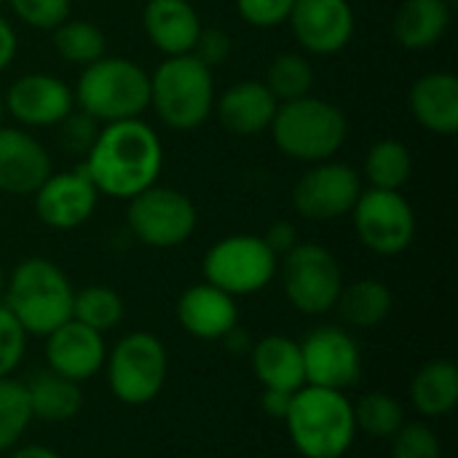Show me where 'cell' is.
Returning <instances> with one entry per match:
<instances>
[{
  "mask_svg": "<svg viewBox=\"0 0 458 458\" xmlns=\"http://www.w3.org/2000/svg\"><path fill=\"white\" fill-rule=\"evenodd\" d=\"M81 166L99 196L129 201L158 182L164 145L142 118L105 123Z\"/></svg>",
  "mask_w": 458,
  "mask_h": 458,
  "instance_id": "1",
  "label": "cell"
},
{
  "mask_svg": "<svg viewBox=\"0 0 458 458\" xmlns=\"http://www.w3.org/2000/svg\"><path fill=\"white\" fill-rule=\"evenodd\" d=\"M284 427L303 458H344L357 440L354 405L346 392L309 384L293 394Z\"/></svg>",
  "mask_w": 458,
  "mask_h": 458,
  "instance_id": "2",
  "label": "cell"
},
{
  "mask_svg": "<svg viewBox=\"0 0 458 458\" xmlns=\"http://www.w3.org/2000/svg\"><path fill=\"white\" fill-rule=\"evenodd\" d=\"M3 298V306L13 314L21 330L35 338H46L72 319L75 290L67 274L46 258L21 260L5 279Z\"/></svg>",
  "mask_w": 458,
  "mask_h": 458,
  "instance_id": "3",
  "label": "cell"
},
{
  "mask_svg": "<svg viewBox=\"0 0 458 458\" xmlns=\"http://www.w3.org/2000/svg\"><path fill=\"white\" fill-rule=\"evenodd\" d=\"M271 137L279 153L301 164H319L335 158L349 137L346 113L314 94L282 102L271 121Z\"/></svg>",
  "mask_w": 458,
  "mask_h": 458,
  "instance_id": "4",
  "label": "cell"
},
{
  "mask_svg": "<svg viewBox=\"0 0 458 458\" xmlns=\"http://www.w3.org/2000/svg\"><path fill=\"white\" fill-rule=\"evenodd\" d=\"M75 105L97 123L140 118L150 107V75L126 56H99L75 83Z\"/></svg>",
  "mask_w": 458,
  "mask_h": 458,
  "instance_id": "5",
  "label": "cell"
},
{
  "mask_svg": "<svg viewBox=\"0 0 458 458\" xmlns=\"http://www.w3.org/2000/svg\"><path fill=\"white\" fill-rule=\"evenodd\" d=\"M215 75L193 54L166 56L150 75V107L172 131L199 129L215 110Z\"/></svg>",
  "mask_w": 458,
  "mask_h": 458,
  "instance_id": "6",
  "label": "cell"
},
{
  "mask_svg": "<svg viewBox=\"0 0 458 458\" xmlns=\"http://www.w3.org/2000/svg\"><path fill=\"white\" fill-rule=\"evenodd\" d=\"M102 370L118 403L142 408L164 392L169 376V354L161 338L148 330H137L107 349Z\"/></svg>",
  "mask_w": 458,
  "mask_h": 458,
  "instance_id": "7",
  "label": "cell"
},
{
  "mask_svg": "<svg viewBox=\"0 0 458 458\" xmlns=\"http://www.w3.org/2000/svg\"><path fill=\"white\" fill-rule=\"evenodd\" d=\"M276 276L282 279L290 306L306 317L333 311L346 284L338 258L317 242H298L287 255H282Z\"/></svg>",
  "mask_w": 458,
  "mask_h": 458,
  "instance_id": "8",
  "label": "cell"
},
{
  "mask_svg": "<svg viewBox=\"0 0 458 458\" xmlns=\"http://www.w3.org/2000/svg\"><path fill=\"white\" fill-rule=\"evenodd\" d=\"M204 282L242 298L266 290L276 279L279 258L258 233H233L215 242L204 255Z\"/></svg>",
  "mask_w": 458,
  "mask_h": 458,
  "instance_id": "9",
  "label": "cell"
},
{
  "mask_svg": "<svg viewBox=\"0 0 458 458\" xmlns=\"http://www.w3.org/2000/svg\"><path fill=\"white\" fill-rule=\"evenodd\" d=\"M199 223L196 204L177 188L150 185L148 191L129 199L126 225L137 242L153 250H172L185 244Z\"/></svg>",
  "mask_w": 458,
  "mask_h": 458,
  "instance_id": "10",
  "label": "cell"
},
{
  "mask_svg": "<svg viewBox=\"0 0 458 458\" xmlns=\"http://www.w3.org/2000/svg\"><path fill=\"white\" fill-rule=\"evenodd\" d=\"M352 217L360 242L381 258L403 255L413 244L419 228L416 212L400 191H362L352 209Z\"/></svg>",
  "mask_w": 458,
  "mask_h": 458,
  "instance_id": "11",
  "label": "cell"
},
{
  "mask_svg": "<svg viewBox=\"0 0 458 458\" xmlns=\"http://www.w3.org/2000/svg\"><path fill=\"white\" fill-rule=\"evenodd\" d=\"M362 191L360 172L330 158L311 164V169L298 177L293 188V207L303 220L330 223L352 215Z\"/></svg>",
  "mask_w": 458,
  "mask_h": 458,
  "instance_id": "12",
  "label": "cell"
},
{
  "mask_svg": "<svg viewBox=\"0 0 458 458\" xmlns=\"http://www.w3.org/2000/svg\"><path fill=\"white\" fill-rule=\"evenodd\" d=\"M298 344L309 386L346 392L362 381V352L349 330L335 325H319Z\"/></svg>",
  "mask_w": 458,
  "mask_h": 458,
  "instance_id": "13",
  "label": "cell"
},
{
  "mask_svg": "<svg viewBox=\"0 0 458 458\" xmlns=\"http://www.w3.org/2000/svg\"><path fill=\"white\" fill-rule=\"evenodd\" d=\"M5 113L24 129L59 126L75 107L72 89L51 72H27L3 94Z\"/></svg>",
  "mask_w": 458,
  "mask_h": 458,
  "instance_id": "14",
  "label": "cell"
},
{
  "mask_svg": "<svg viewBox=\"0 0 458 458\" xmlns=\"http://www.w3.org/2000/svg\"><path fill=\"white\" fill-rule=\"evenodd\" d=\"M287 21L298 46L314 56L344 51L357 30L354 8L349 0H295Z\"/></svg>",
  "mask_w": 458,
  "mask_h": 458,
  "instance_id": "15",
  "label": "cell"
},
{
  "mask_svg": "<svg viewBox=\"0 0 458 458\" xmlns=\"http://www.w3.org/2000/svg\"><path fill=\"white\" fill-rule=\"evenodd\" d=\"M35 215L43 225L54 231H72L81 228L97 209L99 193L91 185L83 166L72 172H51L43 185L32 193Z\"/></svg>",
  "mask_w": 458,
  "mask_h": 458,
  "instance_id": "16",
  "label": "cell"
},
{
  "mask_svg": "<svg viewBox=\"0 0 458 458\" xmlns=\"http://www.w3.org/2000/svg\"><path fill=\"white\" fill-rule=\"evenodd\" d=\"M105 357H107L105 335L75 319H67L64 325H59L54 333L46 335L48 370L75 384L94 378L105 368Z\"/></svg>",
  "mask_w": 458,
  "mask_h": 458,
  "instance_id": "17",
  "label": "cell"
},
{
  "mask_svg": "<svg viewBox=\"0 0 458 458\" xmlns=\"http://www.w3.org/2000/svg\"><path fill=\"white\" fill-rule=\"evenodd\" d=\"M51 174V156L27 129L0 126V191L32 196Z\"/></svg>",
  "mask_w": 458,
  "mask_h": 458,
  "instance_id": "18",
  "label": "cell"
},
{
  "mask_svg": "<svg viewBox=\"0 0 458 458\" xmlns=\"http://www.w3.org/2000/svg\"><path fill=\"white\" fill-rule=\"evenodd\" d=\"M177 322L196 341H223L239 325L236 298L209 282L191 284L177 298Z\"/></svg>",
  "mask_w": 458,
  "mask_h": 458,
  "instance_id": "19",
  "label": "cell"
},
{
  "mask_svg": "<svg viewBox=\"0 0 458 458\" xmlns=\"http://www.w3.org/2000/svg\"><path fill=\"white\" fill-rule=\"evenodd\" d=\"M276 107L279 102L263 81H239L215 99L212 113L228 134L258 137L271 129Z\"/></svg>",
  "mask_w": 458,
  "mask_h": 458,
  "instance_id": "20",
  "label": "cell"
},
{
  "mask_svg": "<svg viewBox=\"0 0 458 458\" xmlns=\"http://www.w3.org/2000/svg\"><path fill=\"white\" fill-rule=\"evenodd\" d=\"M142 27L156 51L164 56H182L193 51L204 24L191 0H148Z\"/></svg>",
  "mask_w": 458,
  "mask_h": 458,
  "instance_id": "21",
  "label": "cell"
},
{
  "mask_svg": "<svg viewBox=\"0 0 458 458\" xmlns=\"http://www.w3.org/2000/svg\"><path fill=\"white\" fill-rule=\"evenodd\" d=\"M408 107L427 131L454 137L458 131V78L445 70L421 75L408 91Z\"/></svg>",
  "mask_w": 458,
  "mask_h": 458,
  "instance_id": "22",
  "label": "cell"
},
{
  "mask_svg": "<svg viewBox=\"0 0 458 458\" xmlns=\"http://www.w3.org/2000/svg\"><path fill=\"white\" fill-rule=\"evenodd\" d=\"M250 360L252 373L263 389L295 394L301 386H306L301 344L287 335H266L255 341L250 349Z\"/></svg>",
  "mask_w": 458,
  "mask_h": 458,
  "instance_id": "23",
  "label": "cell"
},
{
  "mask_svg": "<svg viewBox=\"0 0 458 458\" xmlns=\"http://www.w3.org/2000/svg\"><path fill=\"white\" fill-rule=\"evenodd\" d=\"M451 19V0H403L394 11L392 32L403 48L427 51L443 40Z\"/></svg>",
  "mask_w": 458,
  "mask_h": 458,
  "instance_id": "24",
  "label": "cell"
},
{
  "mask_svg": "<svg viewBox=\"0 0 458 458\" xmlns=\"http://www.w3.org/2000/svg\"><path fill=\"white\" fill-rule=\"evenodd\" d=\"M32 419H40L46 424H64L75 419L83 408V392L81 384L54 373V370H38L32 378L24 384Z\"/></svg>",
  "mask_w": 458,
  "mask_h": 458,
  "instance_id": "25",
  "label": "cell"
},
{
  "mask_svg": "<svg viewBox=\"0 0 458 458\" xmlns=\"http://www.w3.org/2000/svg\"><path fill=\"white\" fill-rule=\"evenodd\" d=\"M411 403L424 419H443L458 405V368L451 360L427 362L411 381Z\"/></svg>",
  "mask_w": 458,
  "mask_h": 458,
  "instance_id": "26",
  "label": "cell"
},
{
  "mask_svg": "<svg viewBox=\"0 0 458 458\" xmlns=\"http://www.w3.org/2000/svg\"><path fill=\"white\" fill-rule=\"evenodd\" d=\"M394 306V295L389 290V284H384L381 279H357L352 284H344L341 295H338V314L349 327H378Z\"/></svg>",
  "mask_w": 458,
  "mask_h": 458,
  "instance_id": "27",
  "label": "cell"
},
{
  "mask_svg": "<svg viewBox=\"0 0 458 458\" xmlns=\"http://www.w3.org/2000/svg\"><path fill=\"white\" fill-rule=\"evenodd\" d=\"M362 172L370 188L400 191L413 174V153L400 140H378L370 145Z\"/></svg>",
  "mask_w": 458,
  "mask_h": 458,
  "instance_id": "28",
  "label": "cell"
},
{
  "mask_svg": "<svg viewBox=\"0 0 458 458\" xmlns=\"http://www.w3.org/2000/svg\"><path fill=\"white\" fill-rule=\"evenodd\" d=\"M123 298L105 284H89L75 293L72 298V319L97 330V333H110L123 322Z\"/></svg>",
  "mask_w": 458,
  "mask_h": 458,
  "instance_id": "29",
  "label": "cell"
},
{
  "mask_svg": "<svg viewBox=\"0 0 458 458\" xmlns=\"http://www.w3.org/2000/svg\"><path fill=\"white\" fill-rule=\"evenodd\" d=\"M268 91L276 97V102H293L301 99L306 94H311L314 86V67L309 62V56L295 54V51H282L271 59L268 70H266V81Z\"/></svg>",
  "mask_w": 458,
  "mask_h": 458,
  "instance_id": "30",
  "label": "cell"
},
{
  "mask_svg": "<svg viewBox=\"0 0 458 458\" xmlns=\"http://www.w3.org/2000/svg\"><path fill=\"white\" fill-rule=\"evenodd\" d=\"M54 32V48L56 54L78 67H86L91 62H97L99 56H105L107 40L102 35V30L91 21L83 19H67L62 21Z\"/></svg>",
  "mask_w": 458,
  "mask_h": 458,
  "instance_id": "31",
  "label": "cell"
},
{
  "mask_svg": "<svg viewBox=\"0 0 458 458\" xmlns=\"http://www.w3.org/2000/svg\"><path fill=\"white\" fill-rule=\"evenodd\" d=\"M357 432H365L376 440H392L405 424L403 405L386 392H368L354 403Z\"/></svg>",
  "mask_w": 458,
  "mask_h": 458,
  "instance_id": "32",
  "label": "cell"
},
{
  "mask_svg": "<svg viewBox=\"0 0 458 458\" xmlns=\"http://www.w3.org/2000/svg\"><path fill=\"white\" fill-rule=\"evenodd\" d=\"M32 424V408L24 381L0 378V454L13 451Z\"/></svg>",
  "mask_w": 458,
  "mask_h": 458,
  "instance_id": "33",
  "label": "cell"
},
{
  "mask_svg": "<svg viewBox=\"0 0 458 458\" xmlns=\"http://www.w3.org/2000/svg\"><path fill=\"white\" fill-rule=\"evenodd\" d=\"M392 458H443V445L427 421H405L392 437Z\"/></svg>",
  "mask_w": 458,
  "mask_h": 458,
  "instance_id": "34",
  "label": "cell"
},
{
  "mask_svg": "<svg viewBox=\"0 0 458 458\" xmlns=\"http://www.w3.org/2000/svg\"><path fill=\"white\" fill-rule=\"evenodd\" d=\"M13 16L32 30H56L70 19L72 0H5Z\"/></svg>",
  "mask_w": 458,
  "mask_h": 458,
  "instance_id": "35",
  "label": "cell"
},
{
  "mask_svg": "<svg viewBox=\"0 0 458 458\" xmlns=\"http://www.w3.org/2000/svg\"><path fill=\"white\" fill-rule=\"evenodd\" d=\"M27 352V333L13 319V314L0 303V378L13 376Z\"/></svg>",
  "mask_w": 458,
  "mask_h": 458,
  "instance_id": "36",
  "label": "cell"
},
{
  "mask_svg": "<svg viewBox=\"0 0 458 458\" xmlns=\"http://www.w3.org/2000/svg\"><path fill=\"white\" fill-rule=\"evenodd\" d=\"M295 0H236L239 16L258 30H274L282 27L290 19Z\"/></svg>",
  "mask_w": 458,
  "mask_h": 458,
  "instance_id": "37",
  "label": "cell"
},
{
  "mask_svg": "<svg viewBox=\"0 0 458 458\" xmlns=\"http://www.w3.org/2000/svg\"><path fill=\"white\" fill-rule=\"evenodd\" d=\"M97 134H99V123L91 115H86L83 110H72L59 123V142L70 153H83L86 156L89 148L94 145Z\"/></svg>",
  "mask_w": 458,
  "mask_h": 458,
  "instance_id": "38",
  "label": "cell"
},
{
  "mask_svg": "<svg viewBox=\"0 0 458 458\" xmlns=\"http://www.w3.org/2000/svg\"><path fill=\"white\" fill-rule=\"evenodd\" d=\"M196 59H201L207 67H215L220 62H225L231 56V38L228 32L223 30H215V27H201L199 32V40L191 51Z\"/></svg>",
  "mask_w": 458,
  "mask_h": 458,
  "instance_id": "39",
  "label": "cell"
},
{
  "mask_svg": "<svg viewBox=\"0 0 458 458\" xmlns=\"http://www.w3.org/2000/svg\"><path fill=\"white\" fill-rule=\"evenodd\" d=\"M263 242L268 244V250H271L276 258H282V255H287V252L298 244V228H295L290 220H276V223H271L268 231L263 233Z\"/></svg>",
  "mask_w": 458,
  "mask_h": 458,
  "instance_id": "40",
  "label": "cell"
},
{
  "mask_svg": "<svg viewBox=\"0 0 458 458\" xmlns=\"http://www.w3.org/2000/svg\"><path fill=\"white\" fill-rule=\"evenodd\" d=\"M16 51H19L16 30H13V24L5 16H0V72L8 70V64L13 62Z\"/></svg>",
  "mask_w": 458,
  "mask_h": 458,
  "instance_id": "41",
  "label": "cell"
},
{
  "mask_svg": "<svg viewBox=\"0 0 458 458\" xmlns=\"http://www.w3.org/2000/svg\"><path fill=\"white\" fill-rule=\"evenodd\" d=\"M290 400L293 394L287 392H274V389H263V397H260V408L271 416V419H279L284 421L287 411H290Z\"/></svg>",
  "mask_w": 458,
  "mask_h": 458,
  "instance_id": "42",
  "label": "cell"
},
{
  "mask_svg": "<svg viewBox=\"0 0 458 458\" xmlns=\"http://www.w3.org/2000/svg\"><path fill=\"white\" fill-rule=\"evenodd\" d=\"M233 357H242V354H250V349H252V344H250V335H247V330H242L239 325L220 341Z\"/></svg>",
  "mask_w": 458,
  "mask_h": 458,
  "instance_id": "43",
  "label": "cell"
},
{
  "mask_svg": "<svg viewBox=\"0 0 458 458\" xmlns=\"http://www.w3.org/2000/svg\"><path fill=\"white\" fill-rule=\"evenodd\" d=\"M11 458H64L62 454H56L54 448H46V445H21L16 448Z\"/></svg>",
  "mask_w": 458,
  "mask_h": 458,
  "instance_id": "44",
  "label": "cell"
},
{
  "mask_svg": "<svg viewBox=\"0 0 458 458\" xmlns=\"http://www.w3.org/2000/svg\"><path fill=\"white\" fill-rule=\"evenodd\" d=\"M3 121H5V99L0 94V126H3Z\"/></svg>",
  "mask_w": 458,
  "mask_h": 458,
  "instance_id": "45",
  "label": "cell"
},
{
  "mask_svg": "<svg viewBox=\"0 0 458 458\" xmlns=\"http://www.w3.org/2000/svg\"><path fill=\"white\" fill-rule=\"evenodd\" d=\"M3 293H5V271L0 266V298H3Z\"/></svg>",
  "mask_w": 458,
  "mask_h": 458,
  "instance_id": "46",
  "label": "cell"
},
{
  "mask_svg": "<svg viewBox=\"0 0 458 458\" xmlns=\"http://www.w3.org/2000/svg\"><path fill=\"white\" fill-rule=\"evenodd\" d=\"M3 5H5V0H0V8H3Z\"/></svg>",
  "mask_w": 458,
  "mask_h": 458,
  "instance_id": "47",
  "label": "cell"
}]
</instances>
